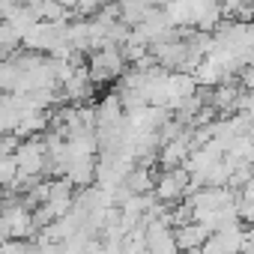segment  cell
I'll return each instance as SVG.
<instances>
[{"label": "cell", "mask_w": 254, "mask_h": 254, "mask_svg": "<svg viewBox=\"0 0 254 254\" xmlns=\"http://www.w3.org/2000/svg\"><path fill=\"white\" fill-rule=\"evenodd\" d=\"M87 72H90V81H93V84L117 81V78H123V72H126V57H123L120 48H99V51H93Z\"/></svg>", "instance_id": "cell-1"}, {"label": "cell", "mask_w": 254, "mask_h": 254, "mask_svg": "<svg viewBox=\"0 0 254 254\" xmlns=\"http://www.w3.org/2000/svg\"><path fill=\"white\" fill-rule=\"evenodd\" d=\"M174 236H177V248L189 254V251H200V248H203L209 230H206L203 224H197V221H189V224L174 227Z\"/></svg>", "instance_id": "cell-2"}]
</instances>
